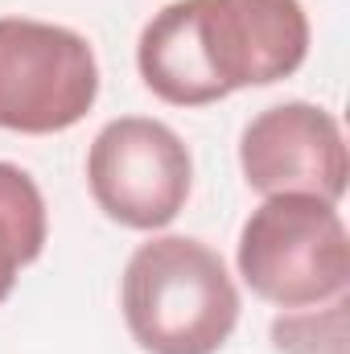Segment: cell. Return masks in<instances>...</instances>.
Wrapping results in <instances>:
<instances>
[{
  "mask_svg": "<svg viewBox=\"0 0 350 354\" xmlns=\"http://www.w3.org/2000/svg\"><path fill=\"white\" fill-rule=\"evenodd\" d=\"M309 17L301 0H174L136 41L145 87L174 107H206L301 71Z\"/></svg>",
  "mask_w": 350,
  "mask_h": 354,
  "instance_id": "6da1fadb",
  "label": "cell"
},
{
  "mask_svg": "<svg viewBox=\"0 0 350 354\" xmlns=\"http://www.w3.org/2000/svg\"><path fill=\"white\" fill-rule=\"evenodd\" d=\"M120 309L145 354H219L239 326V288L210 243L157 235L128 256Z\"/></svg>",
  "mask_w": 350,
  "mask_h": 354,
  "instance_id": "7a4b0ae2",
  "label": "cell"
},
{
  "mask_svg": "<svg viewBox=\"0 0 350 354\" xmlns=\"http://www.w3.org/2000/svg\"><path fill=\"white\" fill-rule=\"evenodd\" d=\"M235 264L243 284L280 309H309L350 284V235L338 202L317 194H272L248 214Z\"/></svg>",
  "mask_w": 350,
  "mask_h": 354,
  "instance_id": "3957f363",
  "label": "cell"
},
{
  "mask_svg": "<svg viewBox=\"0 0 350 354\" xmlns=\"http://www.w3.org/2000/svg\"><path fill=\"white\" fill-rule=\"evenodd\" d=\"M99 99V62L83 33L0 17V128L50 136L75 128Z\"/></svg>",
  "mask_w": 350,
  "mask_h": 354,
  "instance_id": "277c9868",
  "label": "cell"
},
{
  "mask_svg": "<svg viewBox=\"0 0 350 354\" xmlns=\"http://www.w3.org/2000/svg\"><path fill=\"white\" fill-rule=\"evenodd\" d=\"M87 185L111 223L128 231H161L185 210L194 161L169 124L120 115L91 140Z\"/></svg>",
  "mask_w": 350,
  "mask_h": 354,
  "instance_id": "5b68a950",
  "label": "cell"
},
{
  "mask_svg": "<svg viewBox=\"0 0 350 354\" xmlns=\"http://www.w3.org/2000/svg\"><path fill=\"white\" fill-rule=\"evenodd\" d=\"M239 169L264 198L317 194L326 202H342L350 177L342 124L326 107L305 99L272 103L248 120L239 136Z\"/></svg>",
  "mask_w": 350,
  "mask_h": 354,
  "instance_id": "8992f818",
  "label": "cell"
},
{
  "mask_svg": "<svg viewBox=\"0 0 350 354\" xmlns=\"http://www.w3.org/2000/svg\"><path fill=\"white\" fill-rule=\"evenodd\" d=\"M50 235V214L37 181L12 161H0V305L12 297L21 268H29Z\"/></svg>",
  "mask_w": 350,
  "mask_h": 354,
  "instance_id": "52a82bcc",
  "label": "cell"
},
{
  "mask_svg": "<svg viewBox=\"0 0 350 354\" xmlns=\"http://www.w3.org/2000/svg\"><path fill=\"white\" fill-rule=\"evenodd\" d=\"M347 292L334 301L288 309L272 322V346L280 354H347Z\"/></svg>",
  "mask_w": 350,
  "mask_h": 354,
  "instance_id": "ba28073f",
  "label": "cell"
}]
</instances>
